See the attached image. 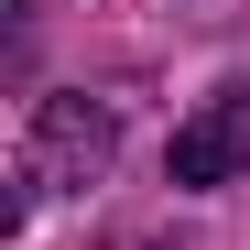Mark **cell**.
Wrapping results in <instances>:
<instances>
[{"instance_id":"cell-1","label":"cell","mask_w":250,"mask_h":250,"mask_svg":"<svg viewBox=\"0 0 250 250\" xmlns=\"http://www.w3.org/2000/svg\"><path fill=\"white\" fill-rule=\"evenodd\" d=\"M109 152H120L109 98H44V109H33V163H22V185H98Z\"/></svg>"},{"instance_id":"cell-2","label":"cell","mask_w":250,"mask_h":250,"mask_svg":"<svg viewBox=\"0 0 250 250\" xmlns=\"http://www.w3.org/2000/svg\"><path fill=\"white\" fill-rule=\"evenodd\" d=\"M174 185H229V174H250V87H218L185 131H174Z\"/></svg>"}]
</instances>
